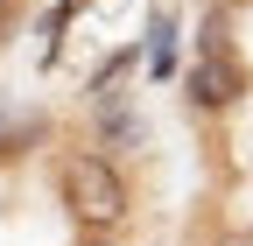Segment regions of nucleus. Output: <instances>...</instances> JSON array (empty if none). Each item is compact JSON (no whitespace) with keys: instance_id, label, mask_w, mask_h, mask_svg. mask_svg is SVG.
<instances>
[{"instance_id":"nucleus-1","label":"nucleus","mask_w":253,"mask_h":246,"mask_svg":"<svg viewBox=\"0 0 253 246\" xmlns=\"http://www.w3.org/2000/svg\"><path fill=\"white\" fill-rule=\"evenodd\" d=\"M56 183H63V211L84 225V232H113V225H126V176L99 155V148H71L63 155V169H56Z\"/></svg>"},{"instance_id":"nucleus-2","label":"nucleus","mask_w":253,"mask_h":246,"mask_svg":"<svg viewBox=\"0 0 253 246\" xmlns=\"http://www.w3.org/2000/svg\"><path fill=\"white\" fill-rule=\"evenodd\" d=\"M183 91H190L197 113H225V106L239 99V64H232V56H197L190 78H183Z\"/></svg>"},{"instance_id":"nucleus-3","label":"nucleus","mask_w":253,"mask_h":246,"mask_svg":"<svg viewBox=\"0 0 253 246\" xmlns=\"http://www.w3.org/2000/svg\"><path fill=\"white\" fill-rule=\"evenodd\" d=\"M99 134H106L113 148H141V120L126 113V106H113V99H106V106H99Z\"/></svg>"},{"instance_id":"nucleus-4","label":"nucleus","mask_w":253,"mask_h":246,"mask_svg":"<svg viewBox=\"0 0 253 246\" xmlns=\"http://www.w3.org/2000/svg\"><path fill=\"white\" fill-rule=\"evenodd\" d=\"M218 246H253V232H225V239H218Z\"/></svg>"},{"instance_id":"nucleus-5","label":"nucleus","mask_w":253,"mask_h":246,"mask_svg":"<svg viewBox=\"0 0 253 246\" xmlns=\"http://www.w3.org/2000/svg\"><path fill=\"white\" fill-rule=\"evenodd\" d=\"M84 246H113V239H106V232H91V239H84Z\"/></svg>"}]
</instances>
